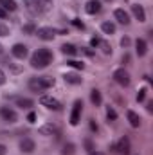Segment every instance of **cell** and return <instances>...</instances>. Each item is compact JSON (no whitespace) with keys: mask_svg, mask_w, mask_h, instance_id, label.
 Returning <instances> with one entry per match:
<instances>
[{"mask_svg":"<svg viewBox=\"0 0 153 155\" xmlns=\"http://www.w3.org/2000/svg\"><path fill=\"white\" fill-rule=\"evenodd\" d=\"M52 60H54L52 51L47 49V47H40V49H36V52L31 56V67L38 69V71H43V69H47L52 63Z\"/></svg>","mask_w":153,"mask_h":155,"instance_id":"obj_1","label":"cell"},{"mask_svg":"<svg viewBox=\"0 0 153 155\" xmlns=\"http://www.w3.org/2000/svg\"><path fill=\"white\" fill-rule=\"evenodd\" d=\"M50 87H54V78L50 76H33L27 79V88L31 92H36V94L45 92Z\"/></svg>","mask_w":153,"mask_h":155,"instance_id":"obj_2","label":"cell"},{"mask_svg":"<svg viewBox=\"0 0 153 155\" xmlns=\"http://www.w3.org/2000/svg\"><path fill=\"white\" fill-rule=\"evenodd\" d=\"M49 7H50V4H47V2H43V0H27V2H25V9H27L33 16H38L41 13H45Z\"/></svg>","mask_w":153,"mask_h":155,"instance_id":"obj_3","label":"cell"},{"mask_svg":"<svg viewBox=\"0 0 153 155\" xmlns=\"http://www.w3.org/2000/svg\"><path fill=\"white\" fill-rule=\"evenodd\" d=\"M112 79H114L119 87H122V88L130 87V83H132V76H130V72H128L124 67H119V69H115L114 74H112Z\"/></svg>","mask_w":153,"mask_h":155,"instance_id":"obj_4","label":"cell"},{"mask_svg":"<svg viewBox=\"0 0 153 155\" xmlns=\"http://www.w3.org/2000/svg\"><path fill=\"white\" fill-rule=\"evenodd\" d=\"M5 99H9V101H13V105L15 107H18V108H22V110H31L33 107H34V101L31 99V97H25V96H4Z\"/></svg>","mask_w":153,"mask_h":155,"instance_id":"obj_5","label":"cell"},{"mask_svg":"<svg viewBox=\"0 0 153 155\" xmlns=\"http://www.w3.org/2000/svg\"><path fill=\"white\" fill-rule=\"evenodd\" d=\"M40 105L45 107V108H49V110H54V112H61V110H63L61 101H58L56 97L47 96V94H41V96H40Z\"/></svg>","mask_w":153,"mask_h":155,"instance_id":"obj_6","label":"cell"},{"mask_svg":"<svg viewBox=\"0 0 153 155\" xmlns=\"http://www.w3.org/2000/svg\"><path fill=\"white\" fill-rule=\"evenodd\" d=\"M40 135H45V137H60L61 135V128H60V124H56V123H45V124H41L38 128Z\"/></svg>","mask_w":153,"mask_h":155,"instance_id":"obj_7","label":"cell"},{"mask_svg":"<svg viewBox=\"0 0 153 155\" xmlns=\"http://www.w3.org/2000/svg\"><path fill=\"white\" fill-rule=\"evenodd\" d=\"M81 114H83V101H81V99H76V101L72 103V110H70V116H69L70 126H77V124H79Z\"/></svg>","mask_w":153,"mask_h":155,"instance_id":"obj_8","label":"cell"},{"mask_svg":"<svg viewBox=\"0 0 153 155\" xmlns=\"http://www.w3.org/2000/svg\"><path fill=\"white\" fill-rule=\"evenodd\" d=\"M110 148L119 155H130V152H132V143H130V139L124 135V137H121L115 144H112Z\"/></svg>","mask_w":153,"mask_h":155,"instance_id":"obj_9","label":"cell"},{"mask_svg":"<svg viewBox=\"0 0 153 155\" xmlns=\"http://www.w3.org/2000/svg\"><path fill=\"white\" fill-rule=\"evenodd\" d=\"M34 35L41 41H52V40L60 35V29H54V27H38Z\"/></svg>","mask_w":153,"mask_h":155,"instance_id":"obj_10","label":"cell"},{"mask_svg":"<svg viewBox=\"0 0 153 155\" xmlns=\"http://www.w3.org/2000/svg\"><path fill=\"white\" fill-rule=\"evenodd\" d=\"M0 119L4 121V123H7V124H15L16 121H18V114H16V110L13 108V107H0Z\"/></svg>","mask_w":153,"mask_h":155,"instance_id":"obj_11","label":"cell"},{"mask_svg":"<svg viewBox=\"0 0 153 155\" xmlns=\"http://www.w3.org/2000/svg\"><path fill=\"white\" fill-rule=\"evenodd\" d=\"M0 63H2V67H5L11 74H22L24 72V67L20 65V63H15L9 56H0Z\"/></svg>","mask_w":153,"mask_h":155,"instance_id":"obj_12","label":"cell"},{"mask_svg":"<svg viewBox=\"0 0 153 155\" xmlns=\"http://www.w3.org/2000/svg\"><path fill=\"white\" fill-rule=\"evenodd\" d=\"M11 56L16 58V60H25L29 56V47L24 45V43H15L11 47Z\"/></svg>","mask_w":153,"mask_h":155,"instance_id":"obj_13","label":"cell"},{"mask_svg":"<svg viewBox=\"0 0 153 155\" xmlns=\"http://www.w3.org/2000/svg\"><path fill=\"white\" fill-rule=\"evenodd\" d=\"M18 148H20V152H22V153L31 155L34 150H36V143H34L31 137H24V139H20V143H18Z\"/></svg>","mask_w":153,"mask_h":155,"instance_id":"obj_14","label":"cell"},{"mask_svg":"<svg viewBox=\"0 0 153 155\" xmlns=\"http://www.w3.org/2000/svg\"><path fill=\"white\" fill-rule=\"evenodd\" d=\"M132 15H133V18L139 20L141 24L146 22V11H144V5H141V4H132Z\"/></svg>","mask_w":153,"mask_h":155,"instance_id":"obj_15","label":"cell"},{"mask_svg":"<svg viewBox=\"0 0 153 155\" xmlns=\"http://www.w3.org/2000/svg\"><path fill=\"white\" fill-rule=\"evenodd\" d=\"M101 9H103L101 0H88L85 4V13L86 15H97V13H101Z\"/></svg>","mask_w":153,"mask_h":155,"instance_id":"obj_16","label":"cell"},{"mask_svg":"<svg viewBox=\"0 0 153 155\" xmlns=\"http://www.w3.org/2000/svg\"><path fill=\"white\" fill-rule=\"evenodd\" d=\"M126 119H128V123H130L132 128H141V124H142L141 116L137 112H133V110H126Z\"/></svg>","mask_w":153,"mask_h":155,"instance_id":"obj_17","label":"cell"},{"mask_svg":"<svg viewBox=\"0 0 153 155\" xmlns=\"http://www.w3.org/2000/svg\"><path fill=\"white\" fill-rule=\"evenodd\" d=\"M114 18L121 24V25H130V22H132V20H130V15H128L124 9H121V7L114 11Z\"/></svg>","mask_w":153,"mask_h":155,"instance_id":"obj_18","label":"cell"},{"mask_svg":"<svg viewBox=\"0 0 153 155\" xmlns=\"http://www.w3.org/2000/svg\"><path fill=\"white\" fill-rule=\"evenodd\" d=\"M135 52L139 58H144L148 54V41L144 38H137L135 40Z\"/></svg>","mask_w":153,"mask_h":155,"instance_id":"obj_19","label":"cell"},{"mask_svg":"<svg viewBox=\"0 0 153 155\" xmlns=\"http://www.w3.org/2000/svg\"><path fill=\"white\" fill-rule=\"evenodd\" d=\"M90 103H92L96 108H99V107L103 105V96H101V90H99V88H92V90H90Z\"/></svg>","mask_w":153,"mask_h":155,"instance_id":"obj_20","label":"cell"},{"mask_svg":"<svg viewBox=\"0 0 153 155\" xmlns=\"http://www.w3.org/2000/svg\"><path fill=\"white\" fill-rule=\"evenodd\" d=\"M63 79H65V83H69V85H81L83 83V78L79 76V74H76V72H67L65 76H63Z\"/></svg>","mask_w":153,"mask_h":155,"instance_id":"obj_21","label":"cell"},{"mask_svg":"<svg viewBox=\"0 0 153 155\" xmlns=\"http://www.w3.org/2000/svg\"><path fill=\"white\" fill-rule=\"evenodd\" d=\"M60 51H61V54H65V56H76L77 54V47L74 43H63L61 47H60Z\"/></svg>","mask_w":153,"mask_h":155,"instance_id":"obj_22","label":"cell"},{"mask_svg":"<svg viewBox=\"0 0 153 155\" xmlns=\"http://www.w3.org/2000/svg\"><path fill=\"white\" fill-rule=\"evenodd\" d=\"M101 31H103V35L112 36V35H115V24H114V22H110V20L101 22Z\"/></svg>","mask_w":153,"mask_h":155,"instance_id":"obj_23","label":"cell"},{"mask_svg":"<svg viewBox=\"0 0 153 155\" xmlns=\"http://www.w3.org/2000/svg\"><path fill=\"white\" fill-rule=\"evenodd\" d=\"M0 5H2L7 13H9V11L13 13V11H16V9H18V5H16V2H15V0H0Z\"/></svg>","mask_w":153,"mask_h":155,"instance_id":"obj_24","label":"cell"},{"mask_svg":"<svg viewBox=\"0 0 153 155\" xmlns=\"http://www.w3.org/2000/svg\"><path fill=\"white\" fill-rule=\"evenodd\" d=\"M61 155H76V144L74 143H65L61 146Z\"/></svg>","mask_w":153,"mask_h":155,"instance_id":"obj_25","label":"cell"},{"mask_svg":"<svg viewBox=\"0 0 153 155\" xmlns=\"http://www.w3.org/2000/svg\"><path fill=\"white\" fill-rule=\"evenodd\" d=\"M83 148L86 150V153H90V152L96 150V143H94L90 137H85V139H83Z\"/></svg>","mask_w":153,"mask_h":155,"instance_id":"obj_26","label":"cell"},{"mask_svg":"<svg viewBox=\"0 0 153 155\" xmlns=\"http://www.w3.org/2000/svg\"><path fill=\"white\" fill-rule=\"evenodd\" d=\"M97 49H101V52H103L105 56H110V54H112V45H110L108 41H101Z\"/></svg>","mask_w":153,"mask_h":155,"instance_id":"obj_27","label":"cell"},{"mask_svg":"<svg viewBox=\"0 0 153 155\" xmlns=\"http://www.w3.org/2000/svg\"><path fill=\"white\" fill-rule=\"evenodd\" d=\"M67 65L72 67V69H76V71H83L85 69V63L83 61H77V60H67Z\"/></svg>","mask_w":153,"mask_h":155,"instance_id":"obj_28","label":"cell"},{"mask_svg":"<svg viewBox=\"0 0 153 155\" xmlns=\"http://www.w3.org/2000/svg\"><path fill=\"white\" fill-rule=\"evenodd\" d=\"M117 119V112H115L114 107H106V121L108 123H114Z\"/></svg>","mask_w":153,"mask_h":155,"instance_id":"obj_29","label":"cell"},{"mask_svg":"<svg viewBox=\"0 0 153 155\" xmlns=\"http://www.w3.org/2000/svg\"><path fill=\"white\" fill-rule=\"evenodd\" d=\"M22 31H24L25 35H34V33H36V25H34L33 22H31V24H25V25L22 27Z\"/></svg>","mask_w":153,"mask_h":155,"instance_id":"obj_30","label":"cell"},{"mask_svg":"<svg viewBox=\"0 0 153 155\" xmlns=\"http://www.w3.org/2000/svg\"><path fill=\"white\" fill-rule=\"evenodd\" d=\"M85 54V56H94L96 54V49H92V47H81V49H77V54Z\"/></svg>","mask_w":153,"mask_h":155,"instance_id":"obj_31","label":"cell"},{"mask_svg":"<svg viewBox=\"0 0 153 155\" xmlns=\"http://www.w3.org/2000/svg\"><path fill=\"white\" fill-rule=\"evenodd\" d=\"M146 96H148V88H146V87H142V88L137 92V101H139V103H142V101L146 99Z\"/></svg>","mask_w":153,"mask_h":155,"instance_id":"obj_32","label":"cell"},{"mask_svg":"<svg viewBox=\"0 0 153 155\" xmlns=\"http://www.w3.org/2000/svg\"><path fill=\"white\" fill-rule=\"evenodd\" d=\"M70 25L76 27V29H79V31H85V24H83L79 18H72V20H70Z\"/></svg>","mask_w":153,"mask_h":155,"instance_id":"obj_33","label":"cell"},{"mask_svg":"<svg viewBox=\"0 0 153 155\" xmlns=\"http://www.w3.org/2000/svg\"><path fill=\"white\" fill-rule=\"evenodd\" d=\"M88 128H90V132H94V134H97V132H99V126H97L96 119H88Z\"/></svg>","mask_w":153,"mask_h":155,"instance_id":"obj_34","label":"cell"},{"mask_svg":"<svg viewBox=\"0 0 153 155\" xmlns=\"http://www.w3.org/2000/svg\"><path fill=\"white\" fill-rule=\"evenodd\" d=\"M101 41H103V40L99 38V36H92V38H90V47H92V49H97Z\"/></svg>","mask_w":153,"mask_h":155,"instance_id":"obj_35","label":"cell"},{"mask_svg":"<svg viewBox=\"0 0 153 155\" xmlns=\"http://www.w3.org/2000/svg\"><path fill=\"white\" fill-rule=\"evenodd\" d=\"M0 36H9V27L0 20Z\"/></svg>","mask_w":153,"mask_h":155,"instance_id":"obj_36","label":"cell"},{"mask_svg":"<svg viewBox=\"0 0 153 155\" xmlns=\"http://www.w3.org/2000/svg\"><path fill=\"white\" fill-rule=\"evenodd\" d=\"M130 45H132V40L128 38V36H122V38H121V47H122V49H128Z\"/></svg>","mask_w":153,"mask_h":155,"instance_id":"obj_37","label":"cell"},{"mask_svg":"<svg viewBox=\"0 0 153 155\" xmlns=\"http://www.w3.org/2000/svg\"><path fill=\"white\" fill-rule=\"evenodd\" d=\"M27 123H31V124H33V123H36V112H33V110H31V112L27 114Z\"/></svg>","mask_w":153,"mask_h":155,"instance_id":"obj_38","label":"cell"},{"mask_svg":"<svg viewBox=\"0 0 153 155\" xmlns=\"http://www.w3.org/2000/svg\"><path fill=\"white\" fill-rule=\"evenodd\" d=\"M7 16H9V13H7V11H5V9L0 5V20H5Z\"/></svg>","mask_w":153,"mask_h":155,"instance_id":"obj_39","label":"cell"},{"mask_svg":"<svg viewBox=\"0 0 153 155\" xmlns=\"http://www.w3.org/2000/svg\"><path fill=\"white\" fill-rule=\"evenodd\" d=\"M121 63H124V65H126V63H130V54H128V52H124V54H122Z\"/></svg>","mask_w":153,"mask_h":155,"instance_id":"obj_40","label":"cell"},{"mask_svg":"<svg viewBox=\"0 0 153 155\" xmlns=\"http://www.w3.org/2000/svg\"><path fill=\"white\" fill-rule=\"evenodd\" d=\"M146 110H148V114H153V101L146 103Z\"/></svg>","mask_w":153,"mask_h":155,"instance_id":"obj_41","label":"cell"},{"mask_svg":"<svg viewBox=\"0 0 153 155\" xmlns=\"http://www.w3.org/2000/svg\"><path fill=\"white\" fill-rule=\"evenodd\" d=\"M2 85H5V74H4V71L0 69V87Z\"/></svg>","mask_w":153,"mask_h":155,"instance_id":"obj_42","label":"cell"},{"mask_svg":"<svg viewBox=\"0 0 153 155\" xmlns=\"http://www.w3.org/2000/svg\"><path fill=\"white\" fill-rule=\"evenodd\" d=\"M7 153V146L5 144H0V155H5Z\"/></svg>","mask_w":153,"mask_h":155,"instance_id":"obj_43","label":"cell"},{"mask_svg":"<svg viewBox=\"0 0 153 155\" xmlns=\"http://www.w3.org/2000/svg\"><path fill=\"white\" fill-rule=\"evenodd\" d=\"M86 155H105L103 152H97V150H94V152H90V153H86Z\"/></svg>","mask_w":153,"mask_h":155,"instance_id":"obj_44","label":"cell"},{"mask_svg":"<svg viewBox=\"0 0 153 155\" xmlns=\"http://www.w3.org/2000/svg\"><path fill=\"white\" fill-rule=\"evenodd\" d=\"M4 54V47H2V43H0V56Z\"/></svg>","mask_w":153,"mask_h":155,"instance_id":"obj_45","label":"cell"},{"mask_svg":"<svg viewBox=\"0 0 153 155\" xmlns=\"http://www.w3.org/2000/svg\"><path fill=\"white\" fill-rule=\"evenodd\" d=\"M103 2H114V0H103Z\"/></svg>","mask_w":153,"mask_h":155,"instance_id":"obj_46","label":"cell"},{"mask_svg":"<svg viewBox=\"0 0 153 155\" xmlns=\"http://www.w3.org/2000/svg\"><path fill=\"white\" fill-rule=\"evenodd\" d=\"M25 2H27V0H25Z\"/></svg>","mask_w":153,"mask_h":155,"instance_id":"obj_47","label":"cell"},{"mask_svg":"<svg viewBox=\"0 0 153 155\" xmlns=\"http://www.w3.org/2000/svg\"><path fill=\"white\" fill-rule=\"evenodd\" d=\"M124 2H126V0H124Z\"/></svg>","mask_w":153,"mask_h":155,"instance_id":"obj_48","label":"cell"}]
</instances>
